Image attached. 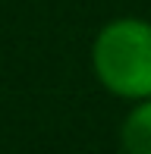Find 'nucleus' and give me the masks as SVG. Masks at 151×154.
Returning <instances> with one entry per match:
<instances>
[{"mask_svg":"<svg viewBox=\"0 0 151 154\" xmlns=\"http://www.w3.org/2000/svg\"><path fill=\"white\" fill-rule=\"evenodd\" d=\"M94 69L113 94L151 97V25L142 19L110 22L94 41Z\"/></svg>","mask_w":151,"mask_h":154,"instance_id":"f257e3e1","label":"nucleus"},{"mask_svg":"<svg viewBox=\"0 0 151 154\" xmlns=\"http://www.w3.org/2000/svg\"><path fill=\"white\" fill-rule=\"evenodd\" d=\"M126 154H151V101H142L123 126Z\"/></svg>","mask_w":151,"mask_h":154,"instance_id":"f03ea898","label":"nucleus"}]
</instances>
